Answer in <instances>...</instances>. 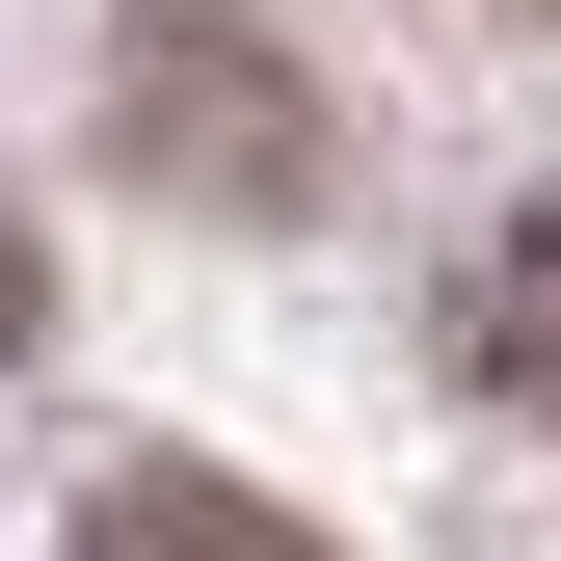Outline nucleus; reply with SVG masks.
Segmentation results:
<instances>
[{
    "instance_id": "obj_2",
    "label": "nucleus",
    "mask_w": 561,
    "mask_h": 561,
    "mask_svg": "<svg viewBox=\"0 0 561 561\" xmlns=\"http://www.w3.org/2000/svg\"><path fill=\"white\" fill-rule=\"evenodd\" d=\"M455 375L508 401V428H561V187H535V215H481V267H455Z\"/></svg>"
},
{
    "instance_id": "obj_1",
    "label": "nucleus",
    "mask_w": 561,
    "mask_h": 561,
    "mask_svg": "<svg viewBox=\"0 0 561 561\" xmlns=\"http://www.w3.org/2000/svg\"><path fill=\"white\" fill-rule=\"evenodd\" d=\"M134 161H187L215 215H295V187H321L295 54H267V27H134Z\"/></svg>"
},
{
    "instance_id": "obj_3",
    "label": "nucleus",
    "mask_w": 561,
    "mask_h": 561,
    "mask_svg": "<svg viewBox=\"0 0 561 561\" xmlns=\"http://www.w3.org/2000/svg\"><path fill=\"white\" fill-rule=\"evenodd\" d=\"M81 561H321V535H295V508H241V481H161V455H134L107 508H81Z\"/></svg>"
},
{
    "instance_id": "obj_4",
    "label": "nucleus",
    "mask_w": 561,
    "mask_h": 561,
    "mask_svg": "<svg viewBox=\"0 0 561 561\" xmlns=\"http://www.w3.org/2000/svg\"><path fill=\"white\" fill-rule=\"evenodd\" d=\"M27 321H54V295H27V215H0V375H27Z\"/></svg>"
}]
</instances>
